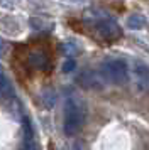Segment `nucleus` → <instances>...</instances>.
Listing matches in <instances>:
<instances>
[{
	"label": "nucleus",
	"mask_w": 149,
	"mask_h": 150,
	"mask_svg": "<svg viewBox=\"0 0 149 150\" xmlns=\"http://www.w3.org/2000/svg\"><path fill=\"white\" fill-rule=\"evenodd\" d=\"M87 120V108L85 105L76 98H68L64 103V120H63V130L68 137L76 135Z\"/></svg>",
	"instance_id": "1"
},
{
	"label": "nucleus",
	"mask_w": 149,
	"mask_h": 150,
	"mask_svg": "<svg viewBox=\"0 0 149 150\" xmlns=\"http://www.w3.org/2000/svg\"><path fill=\"white\" fill-rule=\"evenodd\" d=\"M14 95H15V89H14L12 81L5 74L0 73V96L2 98H12Z\"/></svg>",
	"instance_id": "5"
},
{
	"label": "nucleus",
	"mask_w": 149,
	"mask_h": 150,
	"mask_svg": "<svg viewBox=\"0 0 149 150\" xmlns=\"http://www.w3.org/2000/svg\"><path fill=\"white\" fill-rule=\"evenodd\" d=\"M74 69H76V61H74L73 57L66 59V62L63 64V73H71V71H74Z\"/></svg>",
	"instance_id": "10"
},
{
	"label": "nucleus",
	"mask_w": 149,
	"mask_h": 150,
	"mask_svg": "<svg viewBox=\"0 0 149 150\" xmlns=\"http://www.w3.org/2000/svg\"><path fill=\"white\" fill-rule=\"evenodd\" d=\"M95 29L102 39H107V41H115L122 35V29L119 27V24L115 21L110 19H102L95 24Z\"/></svg>",
	"instance_id": "3"
},
{
	"label": "nucleus",
	"mask_w": 149,
	"mask_h": 150,
	"mask_svg": "<svg viewBox=\"0 0 149 150\" xmlns=\"http://www.w3.org/2000/svg\"><path fill=\"white\" fill-rule=\"evenodd\" d=\"M135 74L144 81V84L148 83V68H146L144 62H137V64H135Z\"/></svg>",
	"instance_id": "8"
},
{
	"label": "nucleus",
	"mask_w": 149,
	"mask_h": 150,
	"mask_svg": "<svg viewBox=\"0 0 149 150\" xmlns=\"http://www.w3.org/2000/svg\"><path fill=\"white\" fill-rule=\"evenodd\" d=\"M29 24H31V27L36 29V30H41V29H44V24L46 22L41 21V19H36V17H32L31 21H29Z\"/></svg>",
	"instance_id": "12"
},
{
	"label": "nucleus",
	"mask_w": 149,
	"mask_h": 150,
	"mask_svg": "<svg viewBox=\"0 0 149 150\" xmlns=\"http://www.w3.org/2000/svg\"><path fill=\"white\" fill-rule=\"evenodd\" d=\"M61 49H63L66 54H71V52L76 54V52H78V46H76L74 42H63V44H61Z\"/></svg>",
	"instance_id": "9"
},
{
	"label": "nucleus",
	"mask_w": 149,
	"mask_h": 150,
	"mask_svg": "<svg viewBox=\"0 0 149 150\" xmlns=\"http://www.w3.org/2000/svg\"><path fill=\"white\" fill-rule=\"evenodd\" d=\"M80 84L83 88H100V83H98V78H95L92 73H83L80 76Z\"/></svg>",
	"instance_id": "6"
},
{
	"label": "nucleus",
	"mask_w": 149,
	"mask_h": 150,
	"mask_svg": "<svg viewBox=\"0 0 149 150\" xmlns=\"http://www.w3.org/2000/svg\"><path fill=\"white\" fill-rule=\"evenodd\" d=\"M42 100H44V105H46L47 108H51L54 105V93L53 91H46L44 96H42Z\"/></svg>",
	"instance_id": "11"
},
{
	"label": "nucleus",
	"mask_w": 149,
	"mask_h": 150,
	"mask_svg": "<svg viewBox=\"0 0 149 150\" xmlns=\"http://www.w3.org/2000/svg\"><path fill=\"white\" fill-rule=\"evenodd\" d=\"M29 62H31V64H34V66H36V68H44V64H46V57H44V56L42 54H37V52H32V54H31V57H29Z\"/></svg>",
	"instance_id": "7"
},
{
	"label": "nucleus",
	"mask_w": 149,
	"mask_h": 150,
	"mask_svg": "<svg viewBox=\"0 0 149 150\" xmlns=\"http://www.w3.org/2000/svg\"><path fill=\"white\" fill-rule=\"evenodd\" d=\"M4 49H5V42L0 39V54H4Z\"/></svg>",
	"instance_id": "13"
},
{
	"label": "nucleus",
	"mask_w": 149,
	"mask_h": 150,
	"mask_svg": "<svg viewBox=\"0 0 149 150\" xmlns=\"http://www.w3.org/2000/svg\"><path fill=\"white\" fill-rule=\"evenodd\" d=\"M146 24H148V21H146V17L141 14H132L127 17V21H125V25H127V29H132V30H141V29L146 27Z\"/></svg>",
	"instance_id": "4"
},
{
	"label": "nucleus",
	"mask_w": 149,
	"mask_h": 150,
	"mask_svg": "<svg viewBox=\"0 0 149 150\" xmlns=\"http://www.w3.org/2000/svg\"><path fill=\"white\" fill-rule=\"evenodd\" d=\"M100 74L105 81L112 83L120 86L124 83H127L129 79V66L125 59H107V61L102 62L100 66Z\"/></svg>",
	"instance_id": "2"
}]
</instances>
